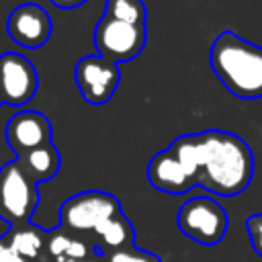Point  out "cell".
Returning <instances> with one entry per match:
<instances>
[{
	"label": "cell",
	"instance_id": "cell-1",
	"mask_svg": "<svg viewBox=\"0 0 262 262\" xmlns=\"http://www.w3.org/2000/svg\"><path fill=\"white\" fill-rule=\"evenodd\" d=\"M199 137L201 170L196 184L221 196H233L246 190L254 172V158L246 141L227 131H203Z\"/></svg>",
	"mask_w": 262,
	"mask_h": 262
},
{
	"label": "cell",
	"instance_id": "cell-2",
	"mask_svg": "<svg viewBox=\"0 0 262 262\" xmlns=\"http://www.w3.org/2000/svg\"><path fill=\"white\" fill-rule=\"evenodd\" d=\"M209 59L215 76L231 94L244 100L262 96L260 45L250 43L231 31H225L213 41Z\"/></svg>",
	"mask_w": 262,
	"mask_h": 262
},
{
	"label": "cell",
	"instance_id": "cell-3",
	"mask_svg": "<svg viewBox=\"0 0 262 262\" xmlns=\"http://www.w3.org/2000/svg\"><path fill=\"white\" fill-rule=\"evenodd\" d=\"M178 227L190 239L213 246L223 239L227 231V215L221 205L209 196L188 199L178 211Z\"/></svg>",
	"mask_w": 262,
	"mask_h": 262
},
{
	"label": "cell",
	"instance_id": "cell-4",
	"mask_svg": "<svg viewBox=\"0 0 262 262\" xmlns=\"http://www.w3.org/2000/svg\"><path fill=\"white\" fill-rule=\"evenodd\" d=\"M37 205L35 180L25 172L20 162L0 168V217L12 223H25Z\"/></svg>",
	"mask_w": 262,
	"mask_h": 262
},
{
	"label": "cell",
	"instance_id": "cell-5",
	"mask_svg": "<svg viewBox=\"0 0 262 262\" xmlns=\"http://www.w3.org/2000/svg\"><path fill=\"white\" fill-rule=\"evenodd\" d=\"M94 45L100 57L108 61H129L143 51L145 27L115 20L104 14L94 29Z\"/></svg>",
	"mask_w": 262,
	"mask_h": 262
},
{
	"label": "cell",
	"instance_id": "cell-6",
	"mask_svg": "<svg viewBox=\"0 0 262 262\" xmlns=\"http://www.w3.org/2000/svg\"><path fill=\"white\" fill-rule=\"evenodd\" d=\"M121 215L119 203L113 194L100 190H86L68 199L61 207V221L76 231L96 229L102 221Z\"/></svg>",
	"mask_w": 262,
	"mask_h": 262
},
{
	"label": "cell",
	"instance_id": "cell-7",
	"mask_svg": "<svg viewBox=\"0 0 262 262\" xmlns=\"http://www.w3.org/2000/svg\"><path fill=\"white\" fill-rule=\"evenodd\" d=\"M121 80V70L115 61L100 55H86L76 66V84L90 104H104L113 98Z\"/></svg>",
	"mask_w": 262,
	"mask_h": 262
},
{
	"label": "cell",
	"instance_id": "cell-8",
	"mask_svg": "<svg viewBox=\"0 0 262 262\" xmlns=\"http://www.w3.org/2000/svg\"><path fill=\"white\" fill-rule=\"evenodd\" d=\"M37 72L33 63L18 53L0 55V98L6 104H27L37 92Z\"/></svg>",
	"mask_w": 262,
	"mask_h": 262
},
{
	"label": "cell",
	"instance_id": "cell-9",
	"mask_svg": "<svg viewBox=\"0 0 262 262\" xmlns=\"http://www.w3.org/2000/svg\"><path fill=\"white\" fill-rule=\"evenodd\" d=\"M6 31L20 47L37 49L45 45L51 35V18L39 4H20L8 14Z\"/></svg>",
	"mask_w": 262,
	"mask_h": 262
},
{
	"label": "cell",
	"instance_id": "cell-10",
	"mask_svg": "<svg viewBox=\"0 0 262 262\" xmlns=\"http://www.w3.org/2000/svg\"><path fill=\"white\" fill-rule=\"evenodd\" d=\"M6 141L20 158L35 147L51 143V123L43 113L18 111L8 119Z\"/></svg>",
	"mask_w": 262,
	"mask_h": 262
},
{
	"label": "cell",
	"instance_id": "cell-11",
	"mask_svg": "<svg viewBox=\"0 0 262 262\" xmlns=\"http://www.w3.org/2000/svg\"><path fill=\"white\" fill-rule=\"evenodd\" d=\"M147 180L158 190L174 192V194L186 192L188 188L194 186V182L184 174L182 166L176 162V158L168 149L156 154L149 160V164H147Z\"/></svg>",
	"mask_w": 262,
	"mask_h": 262
},
{
	"label": "cell",
	"instance_id": "cell-12",
	"mask_svg": "<svg viewBox=\"0 0 262 262\" xmlns=\"http://www.w3.org/2000/svg\"><path fill=\"white\" fill-rule=\"evenodd\" d=\"M20 166L25 168V172L35 180V182H43L49 180L57 174L59 170V151L47 143L41 147H35L31 151H27L25 156H20Z\"/></svg>",
	"mask_w": 262,
	"mask_h": 262
},
{
	"label": "cell",
	"instance_id": "cell-13",
	"mask_svg": "<svg viewBox=\"0 0 262 262\" xmlns=\"http://www.w3.org/2000/svg\"><path fill=\"white\" fill-rule=\"evenodd\" d=\"M168 151L176 158V162L182 166L184 174L196 184V176H199V170H201V158H199V137L196 133L192 135H180L176 137Z\"/></svg>",
	"mask_w": 262,
	"mask_h": 262
},
{
	"label": "cell",
	"instance_id": "cell-14",
	"mask_svg": "<svg viewBox=\"0 0 262 262\" xmlns=\"http://www.w3.org/2000/svg\"><path fill=\"white\" fill-rule=\"evenodd\" d=\"M4 239H6L8 246H10L16 254H20L25 260L37 258L39 252H41V246H43L41 233L35 231L33 227H18V229H12L10 233L4 235Z\"/></svg>",
	"mask_w": 262,
	"mask_h": 262
},
{
	"label": "cell",
	"instance_id": "cell-15",
	"mask_svg": "<svg viewBox=\"0 0 262 262\" xmlns=\"http://www.w3.org/2000/svg\"><path fill=\"white\" fill-rule=\"evenodd\" d=\"M96 235L111 248H121V246H127L133 237V229L129 225V221L121 215L117 217H111L106 221H102L96 229Z\"/></svg>",
	"mask_w": 262,
	"mask_h": 262
},
{
	"label": "cell",
	"instance_id": "cell-16",
	"mask_svg": "<svg viewBox=\"0 0 262 262\" xmlns=\"http://www.w3.org/2000/svg\"><path fill=\"white\" fill-rule=\"evenodd\" d=\"M104 12L115 20L145 27V6L141 0H106Z\"/></svg>",
	"mask_w": 262,
	"mask_h": 262
},
{
	"label": "cell",
	"instance_id": "cell-17",
	"mask_svg": "<svg viewBox=\"0 0 262 262\" xmlns=\"http://www.w3.org/2000/svg\"><path fill=\"white\" fill-rule=\"evenodd\" d=\"M108 262H160V260L154 254H149V252L123 248V250L113 252L111 258H108Z\"/></svg>",
	"mask_w": 262,
	"mask_h": 262
},
{
	"label": "cell",
	"instance_id": "cell-18",
	"mask_svg": "<svg viewBox=\"0 0 262 262\" xmlns=\"http://www.w3.org/2000/svg\"><path fill=\"white\" fill-rule=\"evenodd\" d=\"M248 233L254 250L262 256V215H254L248 219Z\"/></svg>",
	"mask_w": 262,
	"mask_h": 262
},
{
	"label": "cell",
	"instance_id": "cell-19",
	"mask_svg": "<svg viewBox=\"0 0 262 262\" xmlns=\"http://www.w3.org/2000/svg\"><path fill=\"white\" fill-rule=\"evenodd\" d=\"M70 237H66L63 233H55V235H51V239H49V254L51 256H55V258H59V256H66V252H68V246H70Z\"/></svg>",
	"mask_w": 262,
	"mask_h": 262
},
{
	"label": "cell",
	"instance_id": "cell-20",
	"mask_svg": "<svg viewBox=\"0 0 262 262\" xmlns=\"http://www.w3.org/2000/svg\"><path fill=\"white\" fill-rule=\"evenodd\" d=\"M88 256V248L84 242L80 239H72L70 246H68V252H66V258L68 260H86Z\"/></svg>",
	"mask_w": 262,
	"mask_h": 262
},
{
	"label": "cell",
	"instance_id": "cell-21",
	"mask_svg": "<svg viewBox=\"0 0 262 262\" xmlns=\"http://www.w3.org/2000/svg\"><path fill=\"white\" fill-rule=\"evenodd\" d=\"M0 262H29V260H25L20 254H16L8 246V242L4 237H0Z\"/></svg>",
	"mask_w": 262,
	"mask_h": 262
},
{
	"label": "cell",
	"instance_id": "cell-22",
	"mask_svg": "<svg viewBox=\"0 0 262 262\" xmlns=\"http://www.w3.org/2000/svg\"><path fill=\"white\" fill-rule=\"evenodd\" d=\"M55 6H59V8H74V6H80L82 2H86V0H51Z\"/></svg>",
	"mask_w": 262,
	"mask_h": 262
},
{
	"label": "cell",
	"instance_id": "cell-23",
	"mask_svg": "<svg viewBox=\"0 0 262 262\" xmlns=\"http://www.w3.org/2000/svg\"><path fill=\"white\" fill-rule=\"evenodd\" d=\"M61 262H96V260H68V258H66V260H61Z\"/></svg>",
	"mask_w": 262,
	"mask_h": 262
},
{
	"label": "cell",
	"instance_id": "cell-24",
	"mask_svg": "<svg viewBox=\"0 0 262 262\" xmlns=\"http://www.w3.org/2000/svg\"><path fill=\"white\" fill-rule=\"evenodd\" d=\"M0 104H2V98H0Z\"/></svg>",
	"mask_w": 262,
	"mask_h": 262
}]
</instances>
